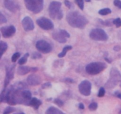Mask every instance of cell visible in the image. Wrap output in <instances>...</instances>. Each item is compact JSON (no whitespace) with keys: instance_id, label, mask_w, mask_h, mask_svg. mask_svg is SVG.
<instances>
[{"instance_id":"cell-1","label":"cell","mask_w":121,"mask_h":114,"mask_svg":"<svg viewBox=\"0 0 121 114\" xmlns=\"http://www.w3.org/2000/svg\"><path fill=\"white\" fill-rule=\"evenodd\" d=\"M66 20L70 26L79 28H83L89 23L87 19L78 11L69 13L66 15Z\"/></svg>"},{"instance_id":"cell-2","label":"cell","mask_w":121,"mask_h":114,"mask_svg":"<svg viewBox=\"0 0 121 114\" xmlns=\"http://www.w3.org/2000/svg\"><path fill=\"white\" fill-rule=\"evenodd\" d=\"M61 3L58 1H53L48 8L49 15L52 19L61 20L63 17V13L61 10Z\"/></svg>"},{"instance_id":"cell-3","label":"cell","mask_w":121,"mask_h":114,"mask_svg":"<svg viewBox=\"0 0 121 114\" xmlns=\"http://www.w3.org/2000/svg\"><path fill=\"white\" fill-rule=\"evenodd\" d=\"M27 9L34 14H37L43 8L44 0H24Z\"/></svg>"},{"instance_id":"cell-4","label":"cell","mask_w":121,"mask_h":114,"mask_svg":"<svg viewBox=\"0 0 121 114\" xmlns=\"http://www.w3.org/2000/svg\"><path fill=\"white\" fill-rule=\"evenodd\" d=\"M107 65L105 63L102 62H96L89 64L86 66V71L90 75H96L104 71Z\"/></svg>"},{"instance_id":"cell-5","label":"cell","mask_w":121,"mask_h":114,"mask_svg":"<svg viewBox=\"0 0 121 114\" xmlns=\"http://www.w3.org/2000/svg\"><path fill=\"white\" fill-rule=\"evenodd\" d=\"M110 76H111V78L107 83L105 84V87L107 89H112L114 87L116 86L118 82L121 79V74L119 71L117 70V68H112L111 71V73H110Z\"/></svg>"},{"instance_id":"cell-6","label":"cell","mask_w":121,"mask_h":114,"mask_svg":"<svg viewBox=\"0 0 121 114\" xmlns=\"http://www.w3.org/2000/svg\"><path fill=\"white\" fill-rule=\"evenodd\" d=\"M89 36L92 40L96 41H106L108 39V36L102 28H93L90 32Z\"/></svg>"},{"instance_id":"cell-7","label":"cell","mask_w":121,"mask_h":114,"mask_svg":"<svg viewBox=\"0 0 121 114\" xmlns=\"http://www.w3.org/2000/svg\"><path fill=\"white\" fill-rule=\"evenodd\" d=\"M52 36L54 40L62 43L66 42L67 41L66 38H70L69 33L65 30L61 29H57L54 30L52 34Z\"/></svg>"},{"instance_id":"cell-8","label":"cell","mask_w":121,"mask_h":114,"mask_svg":"<svg viewBox=\"0 0 121 114\" xmlns=\"http://www.w3.org/2000/svg\"><path fill=\"white\" fill-rule=\"evenodd\" d=\"M38 26L46 30H50L54 28V24L50 19L46 17H40L36 20Z\"/></svg>"},{"instance_id":"cell-9","label":"cell","mask_w":121,"mask_h":114,"mask_svg":"<svg viewBox=\"0 0 121 114\" xmlns=\"http://www.w3.org/2000/svg\"><path fill=\"white\" fill-rule=\"evenodd\" d=\"M92 84L88 80H83L79 84V92L83 96H88L91 94Z\"/></svg>"},{"instance_id":"cell-10","label":"cell","mask_w":121,"mask_h":114,"mask_svg":"<svg viewBox=\"0 0 121 114\" xmlns=\"http://www.w3.org/2000/svg\"><path fill=\"white\" fill-rule=\"evenodd\" d=\"M35 46L38 51L43 53H50L52 50V47L50 44L44 40H39L36 43Z\"/></svg>"},{"instance_id":"cell-11","label":"cell","mask_w":121,"mask_h":114,"mask_svg":"<svg viewBox=\"0 0 121 114\" xmlns=\"http://www.w3.org/2000/svg\"><path fill=\"white\" fill-rule=\"evenodd\" d=\"M15 65H11L6 66V77L4 80V88L7 87L11 80L14 78V73Z\"/></svg>"},{"instance_id":"cell-12","label":"cell","mask_w":121,"mask_h":114,"mask_svg":"<svg viewBox=\"0 0 121 114\" xmlns=\"http://www.w3.org/2000/svg\"><path fill=\"white\" fill-rule=\"evenodd\" d=\"M16 32V28L14 26H4L1 28V33L4 38H9L12 37Z\"/></svg>"},{"instance_id":"cell-13","label":"cell","mask_w":121,"mask_h":114,"mask_svg":"<svg viewBox=\"0 0 121 114\" xmlns=\"http://www.w3.org/2000/svg\"><path fill=\"white\" fill-rule=\"evenodd\" d=\"M5 7L12 13H16L20 10V6L14 0H4Z\"/></svg>"},{"instance_id":"cell-14","label":"cell","mask_w":121,"mask_h":114,"mask_svg":"<svg viewBox=\"0 0 121 114\" xmlns=\"http://www.w3.org/2000/svg\"><path fill=\"white\" fill-rule=\"evenodd\" d=\"M22 26L26 32L33 30L34 28V24L33 20L30 17H26L22 20Z\"/></svg>"},{"instance_id":"cell-15","label":"cell","mask_w":121,"mask_h":114,"mask_svg":"<svg viewBox=\"0 0 121 114\" xmlns=\"http://www.w3.org/2000/svg\"><path fill=\"white\" fill-rule=\"evenodd\" d=\"M27 83L30 86H37L41 83V79L38 75L33 74L28 76L27 78Z\"/></svg>"},{"instance_id":"cell-16","label":"cell","mask_w":121,"mask_h":114,"mask_svg":"<svg viewBox=\"0 0 121 114\" xmlns=\"http://www.w3.org/2000/svg\"><path fill=\"white\" fill-rule=\"evenodd\" d=\"M31 68L27 66H20L17 69V74L20 76H24L31 71Z\"/></svg>"},{"instance_id":"cell-17","label":"cell","mask_w":121,"mask_h":114,"mask_svg":"<svg viewBox=\"0 0 121 114\" xmlns=\"http://www.w3.org/2000/svg\"><path fill=\"white\" fill-rule=\"evenodd\" d=\"M41 104H42V102L40 100L37 99L36 97L32 98L30 102V106L33 107L35 110L39 109V108Z\"/></svg>"},{"instance_id":"cell-18","label":"cell","mask_w":121,"mask_h":114,"mask_svg":"<svg viewBox=\"0 0 121 114\" xmlns=\"http://www.w3.org/2000/svg\"><path fill=\"white\" fill-rule=\"evenodd\" d=\"M45 114H65L61 110L54 106H51L46 110Z\"/></svg>"},{"instance_id":"cell-19","label":"cell","mask_w":121,"mask_h":114,"mask_svg":"<svg viewBox=\"0 0 121 114\" xmlns=\"http://www.w3.org/2000/svg\"><path fill=\"white\" fill-rule=\"evenodd\" d=\"M72 49V46H65V47L63 48V49L62 52H61L59 55H58V57H59V58H63V57H64L65 55H66L67 51H70V50H71Z\"/></svg>"},{"instance_id":"cell-20","label":"cell","mask_w":121,"mask_h":114,"mask_svg":"<svg viewBox=\"0 0 121 114\" xmlns=\"http://www.w3.org/2000/svg\"><path fill=\"white\" fill-rule=\"evenodd\" d=\"M0 45H1V56H2L4 53V52L7 51V48H8V45H7V43L2 41V40L0 42Z\"/></svg>"},{"instance_id":"cell-21","label":"cell","mask_w":121,"mask_h":114,"mask_svg":"<svg viewBox=\"0 0 121 114\" xmlns=\"http://www.w3.org/2000/svg\"><path fill=\"white\" fill-rule=\"evenodd\" d=\"M111 13H112L111 10L108 8H103V9L100 10L98 11V13L101 15H106L109 14H111Z\"/></svg>"},{"instance_id":"cell-22","label":"cell","mask_w":121,"mask_h":114,"mask_svg":"<svg viewBox=\"0 0 121 114\" xmlns=\"http://www.w3.org/2000/svg\"><path fill=\"white\" fill-rule=\"evenodd\" d=\"M29 57V53H26L23 56V57L21 58L20 59H19L18 61V64L20 65H23V64H26L27 61V59H28V57Z\"/></svg>"},{"instance_id":"cell-23","label":"cell","mask_w":121,"mask_h":114,"mask_svg":"<svg viewBox=\"0 0 121 114\" xmlns=\"http://www.w3.org/2000/svg\"><path fill=\"white\" fill-rule=\"evenodd\" d=\"M98 103H96V102H92V103H91L89 105L88 108L90 110H91V111H94V110H96L97 108H98Z\"/></svg>"},{"instance_id":"cell-24","label":"cell","mask_w":121,"mask_h":114,"mask_svg":"<svg viewBox=\"0 0 121 114\" xmlns=\"http://www.w3.org/2000/svg\"><path fill=\"white\" fill-rule=\"evenodd\" d=\"M15 110V109L14 108H12L11 106H8L5 109V110H4V112L2 114H9L13 112Z\"/></svg>"},{"instance_id":"cell-25","label":"cell","mask_w":121,"mask_h":114,"mask_svg":"<svg viewBox=\"0 0 121 114\" xmlns=\"http://www.w3.org/2000/svg\"><path fill=\"white\" fill-rule=\"evenodd\" d=\"M20 53L19 52H16V53H14L13 55L11 57V61L13 62H15L17 61V59L20 58Z\"/></svg>"},{"instance_id":"cell-26","label":"cell","mask_w":121,"mask_h":114,"mask_svg":"<svg viewBox=\"0 0 121 114\" xmlns=\"http://www.w3.org/2000/svg\"><path fill=\"white\" fill-rule=\"evenodd\" d=\"M75 2L77 4L80 10H83L84 9V1L83 0H75Z\"/></svg>"},{"instance_id":"cell-27","label":"cell","mask_w":121,"mask_h":114,"mask_svg":"<svg viewBox=\"0 0 121 114\" xmlns=\"http://www.w3.org/2000/svg\"><path fill=\"white\" fill-rule=\"evenodd\" d=\"M113 24L116 26L118 28L121 26V18H117V19L113 20Z\"/></svg>"},{"instance_id":"cell-28","label":"cell","mask_w":121,"mask_h":114,"mask_svg":"<svg viewBox=\"0 0 121 114\" xmlns=\"http://www.w3.org/2000/svg\"><path fill=\"white\" fill-rule=\"evenodd\" d=\"M54 103L57 106H59V107H61L64 105L63 102L61 100L59 99H55L54 100Z\"/></svg>"},{"instance_id":"cell-29","label":"cell","mask_w":121,"mask_h":114,"mask_svg":"<svg viewBox=\"0 0 121 114\" xmlns=\"http://www.w3.org/2000/svg\"><path fill=\"white\" fill-rule=\"evenodd\" d=\"M105 90L104 87H100L99 89V91L98 92V96L99 97H102L105 96Z\"/></svg>"},{"instance_id":"cell-30","label":"cell","mask_w":121,"mask_h":114,"mask_svg":"<svg viewBox=\"0 0 121 114\" xmlns=\"http://www.w3.org/2000/svg\"><path fill=\"white\" fill-rule=\"evenodd\" d=\"M41 55L40 54L39 52H34V53L32 54L31 55V58L32 59H40V58H41Z\"/></svg>"},{"instance_id":"cell-31","label":"cell","mask_w":121,"mask_h":114,"mask_svg":"<svg viewBox=\"0 0 121 114\" xmlns=\"http://www.w3.org/2000/svg\"><path fill=\"white\" fill-rule=\"evenodd\" d=\"M7 20L5 17L2 14V13H0V23H1V24L5 23H7Z\"/></svg>"},{"instance_id":"cell-32","label":"cell","mask_w":121,"mask_h":114,"mask_svg":"<svg viewBox=\"0 0 121 114\" xmlns=\"http://www.w3.org/2000/svg\"><path fill=\"white\" fill-rule=\"evenodd\" d=\"M65 5H66L67 7H68L69 9H72V8H73V7H73V5L70 2H69V1H67V0H65Z\"/></svg>"},{"instance_id":"cell-33","label":"cell","mask_w":121,"mask_h":114,"mask_svg":"<svg viewBox=\"0 0 121 114\" xmlns=\"http://www.w3.org/2000/svg\"><path fill=\"white\" fill-rule=\"evenodd\" d=\"M52 87V84L49 82H47V83H44L41 86V88L43 89H48V88H50Z\"/></svg>"},{"instance_id":"cell-34","label":"cell","mask_w":121,"mask_h":114,"mask_svg":"<svg viewBox=\"0 0 121 114\" xmlns=\"http://www.w3.org/2000/svg\"><path fill=\"white\" fill-rule=\"evenodd\" d=\"M113 4H114L116 7L121 9V1H120V0H114Z\"/></svg>"},{"instance_id":"cell-35","label":"cell","mask_w":121,"mask_h":114,"mask_svg":"<svg viewBox=\"0 0 121 114\" xmlns=\"http://www.w3.org/2000/svg\"><path fill=\"white\" fill-rule=\"evenodd\" d=\"M79 108L80 109H85V106L82 103H80L79 104Z\"/></svg>"},{"instance_id":"cell-36","label":"cell","mask_w":121,"mask_h":114,"mask_svg":"<svg viewBox=\"0 0 121 114\" xmlns=\"http://www.w3.org/2000/svg\"><path fill=\"white\" fill-rule=\"evenodd\" d=\"M121 46H115L114 47V48H113V49L115 50V51H119V50L121 49Z\"/></svg>"},{"instance_id":"cell-37","label":"cell","mask_w":121,"mask_h":114,"mask_svg":"<svg viewBox=\"0 0 121 114\" xmlns=\"http://www.w3.org/2000/svg\"><path fill=\"white\" fill-rule=\"evenodd\" d=\"M115 95L118 97V98L121 99V93H119V92H116L115 93Z\"/></svg>"},{"instance_id":"cell-38","label":"cell","mask_w":121,"mask_h":114,"mask_svg":"<svg viewBox=\"0 0 121 114\" xmlns=\"http://www.w3.org/2000/svg\"><path fill=\"white\" fill-rule=\"evenodd\" d=\"M66 80V81H68V82H69V83H73V82H74L73 81V80L69 79V78H67Z\"/></svg>"},{"instance_id":"cell-39","label":"cell","mask_w":121,"mask_h":114,"mask_svg":"<svg viewBox=\"0 0 121 114\" xmlns=\"http://www.w3.org/2000/svg\"><path fill=\"white\" fill-rule=\"evenodd\" d=\"M38 69L37 68H31V72H35L37 71Z\"/></svg>"},{"instance_id":"cell-40","label":"cell","mask_w":121,"mask_h":114,"mask_svg":"<svg viewBox=\"0 0 121 114\" xmlns=\"http://www.w3.org/2000/svg\"><path fill=\"white\" fill-rule=\"evenodd\" d=\"M105 60H106V61H107L108 62H109V63H111V61H109V60L108 59H107V58H105Z\"/></svg>"},{"instance_id":"cell-41","label":"cell","mask_w":121,"mask_h":114,"mask_svg":"<svg viewBox=\"0 0 121 114\" xmlns=\"http://www.w3.org/2000/svg\"><path fill=\"white\" fill-rule=\"evenodd\" d=\"M85 1H86V2H91V0H85Z\"/></svg>"},{"instance_id":"cell-42","label":"cell","mask_w":121,"mask_h":114,"mask_svg":"<svg viewBox=\"0 0 121 114\" xmlns=\"http://www.w3.org/2000/svg\"><path fill=\"white\" fill-rule=\"evenodd\" d=\"M25 114L23 112H21V113H19V114Z\"/></svg>"}]
</instances>
